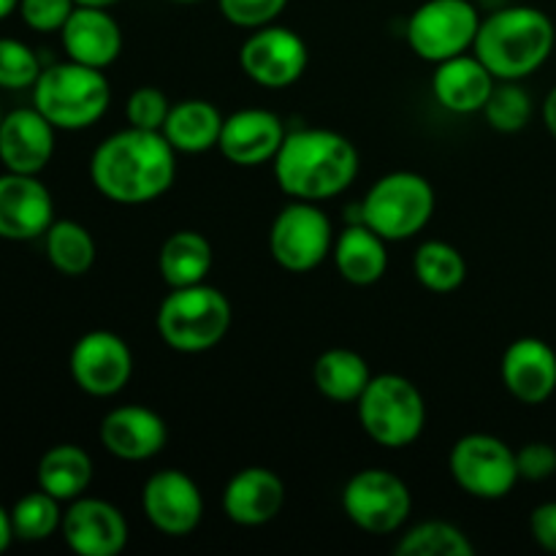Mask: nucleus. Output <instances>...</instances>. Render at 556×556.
Here are the masks:
<instances>
[{
	"instance_id": "f257e3e1",
	"label": "nucleus",
	"mask_w": 556,
	"mask_h": 556,
	"mask_svg": "<svg viewBox=\"0 0 556 556\" xmlns=\"http://www.w3.org/2000/svg\"><path fill=\"white\" fill-rule=\"evenodd\" d=\"M177 179V150L157 130L125 128L92 150L90 182L114 204L139 206L161 199Z\"/></svg>"
},
{
	"instance_id": "f03ea898",
	"label": "nucleus",
	"mask_w": 556,
	"mask_h": 556,
	"mask_svg": "<svg viewBox=\"0 0 556 556\" xmlns=\"http://www.w3.org/2000/svg\"><path fill=\"white\" fill-rule=\"evenodd\" d=\"M271 168L282 193L296 201L320 204L351 188L358 177V150L337 130H291L271 161Z\"/></svg>"
},
{
	"instance_id": "7ed1b4c3",
	"label": "nucleus",
	"mask_w": 556,
	"mask_h": 556,
	"mask_svg": "<svg viewBox=\"0 0 556 556\" xmlns=\"http://www.w3.org/2000/svg\"><path fill=\"white\" fill-rule=\"evenodd\" d=\"M556 47V27L535 5H500L483 16L472 54L500 81H519L546 65Z\"/></svg>"
},
{
	"instance_id": "20e7f679",
	"label": "nucleus",
	"mask_w": 556,
	"mask_h": 556,
	"mask_svg": "<svg viewBox=\"0 0 556 556\" xmlns=\"http://www.w3.org/2000/svg\"><path fill=\"white\" fill-rule=\"evenodd\" d=\"M233 309L220 288L206 282L188 288H168L155 315V329L163 345L177 353H206L226 340Z\"/></svg>"
},
{
	"instance_id": "39448f33",
	"label": "nucleus",
	"mask_w": 556,
	"mask_h": 556,
	"mask_svg": "<svg viewBox=\"0 0 556 556\" xmlns=\"http://www.w3.org/2000/svg\"><path fill=\"white\" fill-rule=\"evenodd\" d=\"M112 103V87L103 71L90 65L54 63L33 85V106L58 130H85L101 123Z\"/></svg>"
},
{
	"instance_id": "423d86ee",
	"label": "nucleus",
	"mask_w": 556,
	"mask_h": 556,
	"mask_svg": "<svg viewBox=\"0 0 556 556\" xmlns=\"http://www.w3.org/2000/svg\"><path fill=\"white\" fill-rule=\"evenodd\" d=\"M364 434L383 448H407L427 427V402L410 378L396 372L372 375L356 402Z\"/></svg>"
},
{
	"instance_id": "0eeeda50",
	"label": "nucleus",
	"mask_w": 556,
	"mask_h": 556,
	"mask_svg": "<svg viewBox=\"0 0 556 556\" xmlns=\"http://www.w3.org/2000/svg\"><path fill=\"white\" fill-rule=\"evenodd\" d=\"M434 188L416 172H391L380 177L358 206V220L386 242H405L429 226L434 215Z\"/></svg>"
},
{
	"instance_id": "6e6552de",
	"label": "nucleus",
	"mask_w": 556,
	"mask_h": 556,
	"mask_svg": "<svg viewBox=\"0 0 556 556\" xmlns=\"http://www.w3.org/2000/svg\"><path fill=\"white\" fill-rule=\"evenodd\" d=\"M342 510L367 535H394L405 530L413 514L410 486L386 467H367L348 478Z\"/></svg>"
},
{
	"instance_id": "1a4fd4ad",
	"label": "nucleus",
	"mask_w": 556,
	"mask_h": 556,
	"mask_svg": "<svg viewBox=\"0 0 556 556\" xmlns=\"http://www.w3.org/2000/svg\"><path fill=\"white\" fill-rule=\"evenodd\" d=\"M448 470L462 492L486 503L508 497L521 481L516 451L505 440L483 432L456 440L448 454Z\"/></svg>"
},
{
	"instance_id": "9d476101",
	"label": "nucleus",
	"mask_w": 556,
	"mask_h": 556,
	"mask_svg": "<svg viewBox=\"0 0 556 556\" xmlns=\"http://www.w3.org/2000/svg\"><path fill=\"white\" fill-rule=\"evenodd\" d=\"M483 16L472 0H424L407 20V43L424 63L470 52Z\"/></svg>"
},
{
	"instance_id": "9b49d317",
	"label": "nucleus",
	"mask_w": 556,
	"mask_h": 556,
	"mask_svg": "<svg viewBox=\"0 0 556 556\" xmlns=\"http://www.w3.org/2000/svg\"><path fill=\"white\" fill-rule=\"evenodd\" d=\"M334 248V228L329 215L313 201H296L282 206L269 228V255L280 269L291 275H307L318 269Z\"/></svg>"
},
{
	"instance_id": "f8f14e48",
	"label": "nucleus",
	"mask_w": 556,
	"mask_h": 556,
	"mask_svg": "<svg viewBox=\"0 0 556 556\" xmlns=\"http://www.w3.org/2000/svg\"><path fill=\"white\" fill-rule=\"evenodd\" d=\"M309 63L304 38L296 30L282 25H264L250 30L239 49V65L253 85L266 90H286L296 85Z\"/></svg>"
},
{
	"instance_id": "ddd939ff",
	"label": "nucleus",
	"mask_w": 556,
	"mask_h": 556,
	"mask_svg": "<svg viewBox=\"0 0 556 556\" xmlns=\"http://www.w3.org/2000/svg\"><path fill=\"white\" fill-rule=\"evenodd\" d=\"M68 369L76 389L96 400H109L117 396L134 378V351L114 331H87L71 348Z\"/></svg>"
},
{
	"instance_id": "4468645a",
	"label": "nucleus",
	"mask_w": 556,
	"mask_h": 556,
	"mask_svg": "<svg viewBox=\"0 0 556 556\" xmlns=\"http://www.w3.org/2000/svg\"><path fill=\"white\" fill-rule=\"evenodd\" d=\"M141 514L166 538H185L204 519V494L182 470H157L141 486Z\"/></svg>"
},
{
	"instance_id": "2eb2a0df",
	"label": "nucleus",
	"mask_w": 556,
	"mask_h": 556,
	"mask_svg": "<svg viewBox=\"0 0 556 556\" xmlns=\"http://www.w3.org/2000/svg\"><path fill=\"white\" fill-rule=\"evenodd\" d=\"M65 546L79 556H117L128 546V521L117 505L98 497H76L63 510Z\"/></svg>"
},
{
	"instance_id": "dca6fc26",
	"label": "nucleus",
	"mask_w": 556,
	"mask_h": 556,
	"mask_svg": "<svg viewBox=\"0 0 556 556\" xmlns=\"http://www.w3.org/2000/svg\"><path fill=\"white\" fill-rule=\"evenodd\" d=\"M54 223V199L38 174H0V239L30 242Z\"/></svg>"
},
{
	"instance_id": "f3484780",
	"label": "nucleus",
	"mask_w": 556,
	"mask_h": 556,
	"mask_svg": "<svg viewBox=\"0 0 556 556\" xmlns=\"http://www.w3.org/2000/svg\"><path fill=\"white\" fill-rule=\"evenodd\" d=\"M286 134L288 130L282 119L269 109H239L223 119L217 150L233 166H264V163L275 161L282 141H286Z\"/></svg>"
},
{
	"instance_id": "a211bd4d",
	"label": "nucleus",
	"mask_w": 556,
	"mask_h": 556,
	"mask_svg": "<svg viewBox=\"0 0 556 556\" xmlns=\"http://www.w3.org/2000/svg\"><path fill=\"white\" fill-rule=\"evenodd\" d=\"M500 375L521 405H543L556 394V351L541 337H519L505 348Z\"/></svg>"
},
{
	"instance_id": "6ab92c4d",
	"label": "nucleus",
	"mask_w": 556,
	"mask_h": 556,
	"mask_svg": "<svg viewBox=\"0 0 556 556\" xmlns=\"http://www.w3.org/2000/svg\"><path fill=\"white\" fill-rule=\"evenodd\" d=\"M101 445L119 462L155 459L168 443V427L144 405H119L98 427Z\"/></svg>"
},
{
	"instance_id": "aec40b11",
	"label": "nucleus",
	"mask_w": 556,
	"mask_h": 556,
	"mask_svg": "<svg viewBox=\"0 0 556 556\" xmlns=\"http://www.w3.org/2000/svg\"><path fill=\"white\" fill-rule=\"evenodd\" d=\"M54 130L36 106L5 114L0 123V163L5 172L41 174L54 155Z\"/></svg>"
},
{
	"instance_id": "412c9836",
	"label": "nucleus",
	"mask_w": 556,
	"mask_h": 556,
	"mask_svg": "<svg viewBox=\"0 0 556 556\" xmlns=\"http://www.w3.org/2000/svg\"><path fill=\"white\" fill-rule=\"evenodd\" d=\"M286 483L269 467H244L223 489V514L239 527H264L282 514Z\"/></svg>"
},
{
	"instance_id": "4be33fe9",
	"label": "nucleus",
	"mask_w": 556,
	"mask_h": 556,
	"mask_svg": "<svg viewBox=\"0 0 556 556\" xmlns=\"http://www.w3.org/2000/svg\"><path fill=\"white\" fill-rule=\"evenodd\" d=\"M68 60L90 68L106 71L109 65L117 63L123 52V27L109 14V9L98 5H76L74 14L60 30Z\"/></svg>"
},
{
	"instance_id": "5701e85b",
	"label": "nucleus",
	"mask_w": 556,
	"mask_h": 556,
	"mask_svg": "<svg viewBox=\"0 0 556 556\" xmlns=\"http://www.w3.org/2000/svg\"><path fill=\"white\" fill-rule=\"evenodd\" d=\"M497 81V76L476 54L465 52L434 65L432 96L445 112L476 114L483 112Z\"/></svg>"
},
{
	"instance_id": "b1692460",
	"label": "nucleus",
	"mask_w": 556,
	"mask_h": 556,
	"mask_svg": "<svg viewBox=\"0 0 556 556\" xmlns=\"http://www.w3.org/2000/svg\"><path fill=\"white\" fill-rule=\"evenodd\" d=\"M331 258L342 280L356 288H367L383 280L389 269V242L367 223L356 220L334 237Z\"/></svg>"
},
{
	"instance_id": "393cba45",
	"label": "nucleus",
	"mask_w": 556,
	"mask_h": 556,
	"mask_svg": "<svg viewBox=\"0 0 556 556\" xmlns=\"http://www.w3.org/2000/svg\"><path fill=\"white\" fill-rule=\"evenodd\" d=\"M223 119L226 117L215 103L204 101V98H185V101L172 103V112H168L161 134L182 155H204V152L215 150L220 141Z\"/></svg>"
},
{
	"instance_id": "a878e982",
	"label": "nucleus",
	"mask_w": 556,
	"mask_h": 556,
	"mask_svg": "<svg viewBox=\"0 0 556 556\" xmlns=\"http://www.w3.org/2000/svg\"><path fill=\"white\" fill-rule=\"evenodd\" d=\"M212 266H215L212 242L201 231H190V228L168 233L166 242L161 244V253H157V271L168 288H188L206 282Z\"/></svg>"
},
{
	"instance_id": "bb28decb",
	"label": "nucleus",
	"mask_w": 556,
	"mask_h": 556,
	"mask_svg": "<svg viewBox=\"0 0 556 556\" xmlns=\"http://www.w3.org/2000/svg\"><path fill=\"white\" fill-rule=\"evenodd\" d=\"M372 380L367 358L351 348H329L313 364V383L318 394L340 405H356Z\"/></svg>"
},
{
	"instance_id": "cd10ccee",
	"label": "nucleus",
	"mask_w": 556,
	"mask_h": 556,
	"mask_svg": "<svg viewBox=\"0 0 556 556\" xmlns=\"http://www.w3.org/2000/svg\"><path fill=\"white\" fill-rule=\"evenodd\" d=\"M38 489L52 494L60 503H74L76 497L90 489L92 483V459L81 445L60 443L52 445L38 459L36 470Z\"/></svg>"
},
{
	"instance_id": "c85d7f7f",
	"label": "nucleus",
	"mask_w": 556,
	"mask_h": 556,
	"mask_svg": "<svg viewBox=\"0 0 556 556\" xmlns=\"http://www.w3.org/2000/svg\"><path fill=\"white\" fill-rule=\"evenodd\" d=\"M43 248L49 264L65 277L87 275L98 255L92 233L76 220H54L43 233Z\"/></svg>"
},
{
	"instance_id": "c756f323",
	"label": "nucleus",
	"mask_w": 556,
	"mask_h": 556,
	"mask_svg": "<svg viewBox=\"0 0 556 556\" xmlns=\"http://www.w3.org/2000/svg\"><path fill=\"white\" fill-rule=\"evenodd\" d=\"M416 280L432 293H454L467 277V261L451 242L429 239L413 255Z\"/></svg>"
},
{
	"instance_id": "7c9ffc66",
	"label": "nucleus",
	"mask_w": 556,
	"mask_h": 556,
	"mask_svg": "<svg viewBox=\"0 0 556 556\" xmlns=\"http://www.w3.org/2000/svg\"><path fill=\"white\" fill-rule=\"evenodd\" d=\"M396 556H472L476 546L465 530L451 521H418V525L402 530L394 546Z\"/></svg>"
},
{
	"instance_id": "2f4dec72",
	"label": "nucleus",
	"mask_w": 556,
	"mask_h": 556,
	"mask_svg": "<svg viewBox=\"0 0 556 556\" xmlns=\"http://www.w3.org/2000/svg\"><path fill=\"white\" fill-rule=\"evenodd\" d=\"M60 500L47 494L43 489L38 492H27L14 503L11 514V527H14L16 541L25 543H41L52 538L63 525V508Z\"/></svg>"
},
{
	"instance_id": "473e14b6",
	"label": "nucleus",
	"mask_w": 556,
	"mask_h": 556,
	"mask_svg": "<svg viewBox=\"0 0 556 556\" xmlns=\"http://www.w3.org/2000/svg\"><path fill=\"white\" fill-rule=\"evenodd\" d=\"M532 112L535 103L519 81H497L481 114L486 117L489 128L497 134H519L530 125Z\"/></svg>"
},
{
	"instance_id": "72a5a7b5",
	"label": "nucleus",
	"mask_w": 556,
	"mask_h": 556,
	"mask_svg": "<svg viewBox=\"0 0 556 556\" xmlns=\"http://www.w3.org/2000/svg\"><path fill=\"white\" fill-rule=\"evenodd\" d=\"M41 60L20 38H0V90H33Z\"/></svg>"
},
{
	"instance_id": "f704fd0d",
	"label": "nucleus",
	"mask_w": 556,
	"mask_h": 556,
	"mask_svg": "<svg viewBox=\"0 0 556 556\" xmlns=\"http://www.w3.org/2000/svg\"><path fill=\"white\" fill-rule=\"evenodd\" d=\"M168 112H172V101H168L166 92L152 85L136 87L128 96V103H125V117H128L130 128L157 130L161 134Z\"/></svg>"
},
{
	"instance_id": "c9c22d12",
	"label": "nucleus",
	"mask_w": 556,
	"mask_h": 556,
	"mask_svg": "<svg viewBox=\"0 0 556 556\" xmlns=\"http://www.w3.org/2000/svg\"><path fill=\"white\" fill-rule=\"evenodd\" d=\"M286 5L288 0H217V9L226 16V22L242 30L271 25L286 11Z\"/></svg>"
},
{
	"instance_id": "e433bc0d",
	"label": "nucleus",
	"mask_w": 556,
	"mask_h": 556,
	"mask_svg": "<svg viewBox=\"0 0 556 556\" xmlns=\"http://www.w3.org/2000/svg\"><path fill=\"white\" fill-rule=\"evenodd\" d=\"M76 0H20V16L30 30L60 33L74 14Z\"/></svg>"
},
{
	"instance_id": "4c0bfd02",
	"label": "nucleus",
	"mask_w": 556,
	"mask_h": 556,
	"mask_svg": "<svg viewBox=\"0 0 556 556\" xmlns=\"http://www.w3.org/2000/svg\"><path fill=\"white\" fill-rule=\"evenodd\" d=\"M516 465H519L521 481H548L556 476V448L543 440H532L516 451Z\"/></svg>"
},
{
	"instance_id": "58836bf2",
	"label": "nucleus",
	"mask_w": 556,
	"mask_h": 556,
	"mask_svg": "<svg viewBox=\"0 0 556 556\" xmlns=\"http://www.w3.org/2000/svg\"><path fill=\"white\" fill-rule=\"evenodd\" d=\"M530 535L543 552L556 554V500L538 505L530 514Z\"/></svg>"
},
{
	"instance_id": "ea45409f",
	"label": "nucleus",
	"mask_w": 556,
	"mask_h": 556,
	"mask_svg": "<svg viewBox=\"0 0 556 556\" xmlns=\"http://www.w3.org/2000/svg\"><path fill=\"white\" fill-rule=\"evenodd\" d=\"M541 117H543V125H546L548 134H552L556 139V85L546 92V98H543Z\"/></svg>"
},
{
	"instance_id": "a19ab883",
	"label": "nucleus",
	"mask_w": 556,
	"mask_h": 556,
	"mask_svg": "<svg viewBox=\"0 0 556 556\" xmlns=\"http://www.w3.org/2000/svg\"><path fill=\"white\" fill-rule=\"evenodd\" d=\"M11 541H16L14 527H11V514L0 505V554L11 546Z\"/></svg>"
},
{
	"instance_id": "79ce46f5",
	"label": "nucleus",
	"mask_w": 556,
	"mask_h": 556,
	"mask_svg": "<svg viewBox=\"0 0 556 556\" xmlns=\"http://www.w3.org/2000/svg\"><path fill=\"white\" fill-rule=\"evenodd\" d=\"M16 9H20V0H0V22L9 20Z\"/></svg>"
},
{
	"instance_id": "37998d69",
	"label": "nucleus",
	"mask_w": 556,
	"mask_h": 556,
	"mask_svg": "<svg viewBox=\"0 0 556 556\" xmlns=\"http://www.w3.org/2000/svg\"><path fill=\"white\" fill-rule=\"evenodd\" d=\"M119 0H76V5H98V9H112Z\"/></svg>"
},
{
	"instance_id": "c03bdc74",
	"label": "nucleus",
	"mask_w": 556,
	"mask_h": 556,
	"mask_svg": "<svg viewBox=\"0 0 556 556\" xmlns=\"http://www.w3.org/2000/svg\"><path fill=\"white\" fill-rule=\"evenodd\" d=\"M172 3H182V5H190V3H201V0H172Z\"/></svg>"
},
{
	"instance_id": "a18cd8bd",
	"label": "nucleus",
	"mask_w": 556,
	"mask_h": 556,
	"mask_svg": "<svg viewBox=\"0 0 556 556\" xmlns=\"http://www.w3.org/2000/svg\"><path fill=\"white\" fill-rule=\"evenodd\" d=\"M3 117H5V112H3V106H0V123H3Z\"/></svg>"
}]
</instances>
